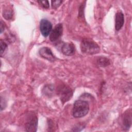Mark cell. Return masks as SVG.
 Instances as JSON below:
<instances>
[{
    "label": "cell",
    "mask_w": 132,
    "mask_h": 132,
    "mask_svg": "<svg viewBox=\"0 0 132 132\" xmlns=\"http://www.w3.org/2000/svg\"><path fill=\"white\" fill-rule=\"evenodd\" d=\"M89 111V105L87 101L78 100L74 104L72 114L74 118H80L87 115Z\"/></svg>",
    "instance_id": "cell-1"
},
{
    "label": "cell",
    "mask_w": 132,
    "mask_h": 132,
    "mask_svg": "<svg viewBox=\"0 0 132 132\" xmlns=\"http://www.w3.org/2000/svg\"><path fill=\"white\" fill-rule=\"evenodd\" d=\"M80 47L81 52L88 55L96 54L100 50L98 45L93 40L88 38L81 41Z\"/></svg>",
    "instance_id": "cell-2"
},
{
    "label": "cell",
    "mask_w": 132,
    "mask_h": 132,
    "mask_svg": "<svg viewBox=\"0 0 132 132\" xmlns=\"http://www.w3.org/2000/svg\"><path fill=\"white\" fill-rule=\"evenodd\" d=\"M58 94L61 102L64 103L68 101L73 95L72 90L65 85H61L58 89Z\"/></svg>",
    "instance_id": "cell-3"
},
{
    "label": "cell",
    "mask_w": 132,
    "mask_h": 132,
    "mask_svg": "<svg viewBox=\"0 0 132 132\" xmlns=\"http://www.w3.org/2000/svg\"><path fill=\"white\" fill-rule=\"evenodd\" d=\"M38 126V118L34 113H30L28 116L25 123V130L27 131H36Z\"/></svg>",
    "instance_id": "cell-4"
},
{
    "label": "cell",
    "mask_w": 132,
    "mask_h": 132,
    "mask_svg": "<svg viewBox=\"0 0 132 132\" xmlns=\"http://www.w3.org/2000/svg\"><path fill=\"white\" fill-rule=\"evenodd\" d=\"M63 32V26L61 23L57 24L52 30L50 34V40L51 42L57 41L61 37Z\"/></svg>",
    "instance_id": "cell-5"
},
{
    "label": "cell",
    "mask_w": 132,
    "mask_h": 132,
    "mask_svg": "<svg viewBox=\"0 0 132 132\" xmlns=\"http://www.w3.org/2000/svg\"><path fill=\"white\" fill-rule=\"evenodd\" d=\"M52 30V24L46 19H42L40 22V30L44 37H47Z\"/></svg>",
    "instance_id": "cell-6"
},
{
    "label": "cell",
    "mask_w": 132,
    "mask_h": 132,
    "mask_svg": "<svg viewBox=\"0 0 132 132\" xmlns=\"http://www.w3.org/2000/svg\"><path fill=\"white\" fill-rule=\"evenodd\" d=\"M39 54L40 56L51 62H54L56 59V57L54 55L51 50L47 47H43L39 50Z\"/></svg>",
    "instance_id": "cell-7"
},
{
    "label": "cell",
    "mask_w": 132,
    "mask_h": 132,
    "mask_svg": "<svg viewBox=\"0 0 132 132\" xmlns=\"http://www.w3.org/2000/svg\"><path fill=\"white\" fill-rule=\"evenodd\" d=\"M122 124L123 129H128L131 124V110L125 111L122 116Z\"/></svg>",
    "instance_id": "cell-8"
},
{
    "label": "cell",
    "mask_w": 132,
    "mask_h": 132,
    "mask_svg": "<svg viewBox=\"0 0 132 132\" xmlns=\"http://www.w3.org/2000/svg\"><path fill=\"white\" fill-rule=\"evenodd\" d=\"M61 51L64 55L72 56L75 52V46L72 43H63L61 47Z\"/></svg>",
    "instance_id": "cell-9"
},
{
    "label": "cell",
    "mask_w": 132,
    "mask_h": 132,
    "mask_svg": "<svg viewBox=\"0 0 132 132\" xmlns=\"http://www.w3.org/2000/svg\"><path fill=\"white\" fill-rule=\"evenodd\" d=\"M124 23V16L122 11L119 10L116 14L115 18V29L117 31L120 30L123 27Z\"/></svg>",
    "instance_id": "cell-10"
},
{
    "label": "cell",
    "mask_w": 132,
    "mask_h": 132,
    "mask_svg": "<svg viewBox=\"0 0 132 132\" xmlns=\"http://www.w3.org/2000/svg\"><path fill=\"white\" fill-rule=\"evenodd\" d=\"M110 61L109 59L106 57H100L97 59V63L100 67H105L110 64Z\"/></svg>",
    "instance_id": "cell-11"
},
{
    "label": "cell",
    "mask_w": 132,
    "mask_h": 132,
    "mask_svg": "<svg viewBox=\"0 0 132 132\" xmlns=\"http://www.w3.org/2000/svg\"><path fill=\"white\" fill-rule=\"evenodd\" d=\"M54 90L53 86H51V85H48L47 86H45L43 90V92H44V94L45 95H48L50 96V95L52 94V93L53 92Z\"/></svg>",
    "instance_id": "cell-12"
},
{
    "label": "cell",
    "mask_w": 132,
    "mask_h": 132,
    "mask_svg": "<svg viewBox=\"0 0 132 132\" xmlns=\"http://www.w3.org/2000/svg\"><path fill=\"white\" fill-rule=\"evenodd\" d=\"M3 17L6 19V20H10L12 18L13 14H12V11L11 10H5L3 13Z\"/></svg>",
    "instance_id": "cell-13"
},
{
    "label": "cell",
    "mask_w": 132,
    "mask_h": 132,
    "mask_svg": "<svg viewBox=\"0 0 132 132\" xmlns=\"http://www.w3.org/2000/svg\"><path fill=\"white\" fill-rule=\"evenodd\" d=\"M7 47V44L3 41H1V56H3V54L4 53L5 51L6 50Z\"/></svg>",
    "instance_id": "cell-14"
},
{
    "label": "cell",
    "mask_w": 132,
    "mask_h": 132,
    "mask_svg": "<svg viewBox=\"0 0 132 132\" xmlns=\"http://www.w3.org/2000/svg\"><path fill=\"white\" fill-rule=\"evenodd\" d=\"M62 3V1H52V6L53 8H57Z\"/></svg>",
    "instance_id": "cell-15"
},
{
    "label": "cell",
    "mask_w": 132,
    "mask_h": 132,
    "mask_svg": "<svg viewBox=\"0 0 132 132\" xmlns=\"http://www.w3.org/2000/svg\"><path fill=\"white\" fill-rule=\"evenodd\" d=\"M38 3H39V4L44 8H46L47 9L49 8L50 5H49V3L48 1H39Z\"/></svg>",
    "instance_id": "cell-16"
},
{
    "label": "cell",
    "mask_w": 132,
    "mask_h": 132,
    "mask_svg": "<svg viewBox=\"0 0 132 132\" xmlns=\"http://www.w3.org/2000/svg\"><path fill=\"white\" fill-rule=\"evenodd\" d=\"M5 27V25L4 22H3L2 20H1V34L3 32V30H4Z\"/></svg>",
    "instance_id": "cell-17"
}]
</instances>
